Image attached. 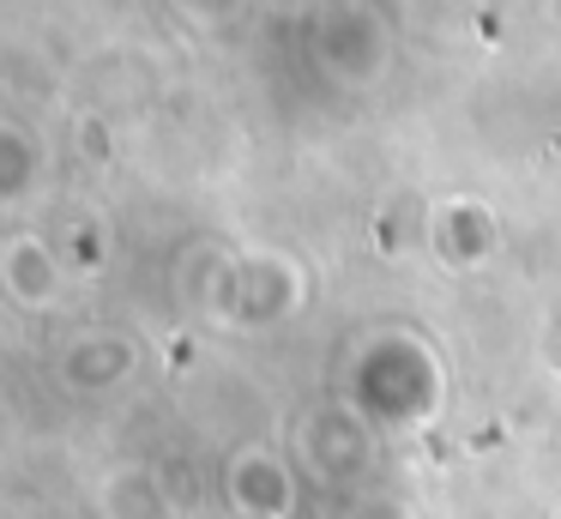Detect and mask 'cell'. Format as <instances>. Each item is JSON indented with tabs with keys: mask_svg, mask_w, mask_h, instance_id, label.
Here are the masks:
<instances>
[{
	"mask_svg": "<svg viewBox=\"0 0 561 519\" xmlns=\"http://www.w3.org/2000/svg\"><path fill=\"white\" fill-rule=\"evenodd\" d=\"M230 489H236V514L284 519V507H290V471H284L272 453H242L230 465Z\"/></svg>",
	"mask_w": 561,
	"mask_h": 519,
	"instance_id": "1",
	"label": "cell"
},
{
	"mask_svg": "<svg viewBox=\"0 0 561 519\" xmlns=\"http://www.w3.org/2000/svg\"><path fill=\"white\" fill-rule=\"evenodd\" d=\"M0 278H7L13 302H25V308L55 302V284H61V272H55V253L43 248L37 236H13V241H7V253H0Z\"/></svg>",
	"mask_w": 561,
	"mask_h": 519,
	"instance_id": "2",
	"label": "cell"
},
{
	"mask_svg": "<svg viewBox=\"0 0 561 519\" xmlns=\"http://www.w3.org/2000/svg\"><path fill=\"white\" fill-rule=\"evenodd\" d=\"M103 514L110 519H170V501H163L151 471H115L110 489H103Z\"/></svg>",
	"mask_w": 561,
	"mask_h": 519,
	"instance_id": "3",
	"label": "cell"
},
{
	"mask_svg": "<svg viewBox=\"0 0 561 519\" xmlns=\"http://www.w3.org/2000/svg\"><path fill=\"white\" fill-rule=\"evenodd\" d=\"M236 7H242V0H187V12H194V19H230Z\"/></svg>",
	"mask_w": 561,
	"mask_h": 519,
	"instance_id": "4",
	"label": "cell"
},
{
	"mask_svg": "<svg viewBox=\"0 0 561 519\" xmlns=\"http://www.w3.org/2000/svg\"><path fill=\"white\" fill-rule=\"evenodd\" d=\"M236 519H248V514H236Z\"/></svg>",
	"mask_w": 561,
	"mask_h": 519,
	"instance_id": "5",
	"label": "cell"
}]
</instances>
